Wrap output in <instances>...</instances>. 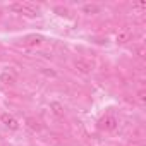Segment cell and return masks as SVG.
Returning a JSON list of instances; mask_svg holds the SVG:
<instances>
[{
  "label": "cell",
  "mask_w": 146,
  "mask_h": 146,
  "mask_svg": "<svg viewBox=\"0 0 146 146\" xmlns=\"http://www.w3.org/2000/svg\"><path fill=\"white\" fill-rule=\"evenodd\" d=\"M9 11H12L14 14H21V16H26V17H36L38 16V9H35L33 5L29 4H11L9 5Z\"/></svg>",
  "instance_id": "6da1fadb"
},
{
  "label": "cell",
  "mask_w": 146,
  "mask_h": 146,
  "mask_svg": "<svg viewBox=\"0 0 146 146\" xmlns=\"http://www.w3.org/2000/svg\"><path fill=\"white\" fill-rule=\"evenodd\" d=\"M74 67H76L79 72H83V74H90V72L93 70V65H91L88 60H84V58H78V60L74 62Z\"/></svg>",
  "instance_id": "5b68a950"
},
{
  "label": "cell",
  "mask_w": 146,
  "mask_h": 146,
  "mask_svg": "<svg viewBox=\"0 0 146 146\" xmlns=\"http://www.w3.org/2000/svg\"><path fill=\"white\" fill-rule=\"evenodd\" d=\"M117 119L115 117H112V115H105L102 120H100V129H103V131H115L117 129Z\"/></svg>",
  "instance_id": "7a4b0ae2"
},
{
  "label": "cell",
  "mask_w": 146,
  "mask_h": 146,
  "mask_svg": "<svg viewBox=\"0 0 146 146\" xmlns=\"http://www.w3.org/2000/svg\"><path fill=\"white\" fill-rule=\"evenodd\" d=\"M0 120H2V124H4L7 129H11V131H17V129H19L17 119L12 117V115H9V113H2V115H0Z\"/></svg>",
  "instance_id": "3957f363"
},
{
  "label": "cell",
  "mask_w": 146,
  "mask_h": 146,
  "mask_svg": "<svg viewBox=\"0 0 146 146\" xmlns=\"http://www.w3.org/2000/svg\"><path fill=\"white\" fill-rule=\"evenodd\" d=\"M45 41V38L41 35H28L24 40H23V45L24 46H38Z\"/></svg>",
  "instance_id": "277c9868"
},
{
  "label": "cell",
  "mask_w": 146,
  "mask_h": 146,
  "mask_svg": "<svg viewBox=\"0 0 146 146\" xmlns=\"http://www.w3.org/2000/svg\"><path fill=\"white\" fill-rule=\"evenodd\" d=\"M136 52H137V55H139V57H141V58H143V57H144V53H146V52H144V48H143V46H139V48H137V50H136Z\"/></svg>",
  "instance_id": "7c38bea8"
},
{
  "label": "cell",
  "mask_w": 146,
  "mask_h": 146,
  "mask_svg": "<svg viewBox=\"0 0 146 146\" xmlns=\"http://www.w3.org/2000/svg\"><path fill=\"white\" fill-rule=\"evenodd\" d=\"M50 110H52L53 115H57V117H64V107H62L58 102H52V103H50Z\"/></svg>",
  "instance_id": "8992f818"
},
{
  "label": "cell",
  "mask_w": 146,
  "mask_h": 146,
  "mask_svg": "<svg viewBox=\"0 0 146 146\" xmlns=\"http://www.w3.org/2000/svg\"><path fill=\"white\" fill-rule=\"evenodd\" d=\"M137 96H139V102H141V103H144V100H146V98H144V91H139V93H137Z\"/></svg>",
  "instance_id": "4fadbf2b"
},
{
  "label": "cell",
  "mask_w": 146,
  "mask_h": 146,
  "mask_svg": "<svg viewBox=\"0 0 146 146\" xmlns=\"http://www.w3.org/2000/svg\"><path fill=\"white\" fill-rule=\"evenodd\" d=\"M129 40H131V31H129V29L119 31V35H117V41H119V43H127Z\"/></svg>",
  "instance_id": "9c48e42d"
},
{
  "label": "cell",
  "mask_w": 146,
  "mask_h": 146,
  "mask_svg": "<svg viewBox=\"0 0 146 146\" xmlns=\"http://www.w3.org/2000/svg\"><path fill=\"white\" fill-rule=\"evenodd\" d=\"M26 122H28V125H29L31 129H35V131H40V129H41L40 122H38L36 119H33V117H28V119H26Z\"/></svg>",
  "instance_id": "30bf717a"
},
{
  "label": "cell",
  "mask_w": 146,
  "mask_h": 146,
  "mask_svg": "<svg viewBox=\"0 0 146 146\" xmlns=\"http://www.w3.org/2000/svg\"><path fill=\"white\" fill-rule=\"evenodd\" d=\"M0 83L4 84H14L16 83V76L12 72H4V74H0Z\"/></svg>",
  "instance_id": "52a82bcc"
},
{
  "label": "cell",
  "mask_w": 146,
  "mask_h": 146,
  "mask_svg": "<svg viewBox=\"0 0 146 146\" xmlns=\"http://www.w3.org/2000/svg\"><path fill=\"white\" fill-rule=\"evenodd\" d=\"M53 12H55V14H58V16H64V17H67V16H69V11H67L65 7H55V9H53Z\"/></svg>",
  "instance_id": "8fae6325"
},
{
  "label": "cell",
  "mask_w": 146,
  "mask_h": 146,
  "mask_svg": "<svg viewBox=\"0 0 146 146\" xmlns=\"http://www.w3.org/2000/svg\"><path fill=\"white\" fill-rule=\"evenodd\" d=\"M83 12L84 14H98L100 12V5H96V4H86V5H83Z\"/></svg>",
  "instance_id": "ba28073f"
}]
</instances>
